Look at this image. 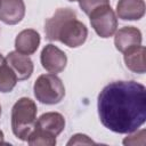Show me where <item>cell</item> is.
<instances>
[{
    "instance_id": "cell-1",
    "label": "cell",
    "mask_w": 146,
    "mask_h": 146,
    "mask_svg": "<svg viewBox=\"0 0 146 146\" xmlns=\"http://www.w3.org/2000/svg\"><path fill=\"white\" fill-rule=\"evenodd\" d=\"M102 124L115 133H131L146 121V88L130 81H114L105 86L97 99Z\"/></svg>"
},
{
    "instance_id": "cell-2",
    "label": "cell",
    "mask_w": 146,
    "mask_h": 146,
    "mask_svg": "<svg viewBox=\"0 0 146 146\" xmlns=\"http://www.w3.org/2000/svg\"><path fill=\"white\" fill-rule=\"evenodd\" d=\"M38 107L34 100L27 97L19 98L11 108V130L15 137L27 140L36 121Z\"/></svg>"
},
{
    "instance_id": "cell-3",
    "label": "cell",
    "mask_w": 146,
    "mask_h": 146,
    "mask_svg": "<svg viewBox=\"0 0 146 146\" xmlns=\"http://www.w3.org/2000/svg\"><path fill=\"white\" fill-rule=\"evenodd\" d=\"M33 91L36 100L46 105L58 104L65 96L64 83L54 73L39 75L33 84Z\"/></svg>"
},
{
    "instance_id": "cell-4",
    "label": "cell",
    "mask_w": 146,
    "mask_h": 146,
    "mask_svg": "<svg viewBox=\"0 0 146 146\" xmlns=\"http://www.w3.org/2000/svg\"><path fill=\"white\" fill-rule=\"evenodd\" d=\"M88 16L91 27L100 38H110L116 32L117 17L110 5H104L94 9Z\"/></svg>"
},
{
    "instance_id": "cell-5",
    "label": "cell",
    "mask_w": 146,
    "mask_h": 146,
    "mask_svg": "<svg viewBox=\"0 0 146 146\" xmlns=\"http://www.w3.org/2000/svg\"><path fill=\"white\" fill-rule=\"evenodd\" d=\"M88 36L87 26L76 19V17L68 18L59 29L57 33V40L70 48H78L82 46Z\"/></svg>"
},
{
    "instance_id": "cell-6",
    "label": "cell",
    "mask_w": 146,
    "mask_h": 146,
    "mask_svg": "<svg viewBox=\"0 0 146 146\" xmlns=\"http://www.w3.org/2000/svg\"><path fill=\"white\" fill-rule=\"evenodd\" d=\"M40 62L46 71H48L49 73L57 74L64 71V68L66 67L67 57L62 49H59L52 43H49L46 44L41 50Z\"/></svg>"
},
{
    "instance_id": "cell-7",
    "label": "cell",
    "mask_w": 146,
    "mask_h": 146,
    "mask_svg": "<svg viewBox=\"0 0 146 146\" xmlns=\"http://www.w3.org/2000/svg\"><path fill=\"white\" fill-rule=\"evenodd\" d=\"M25 16L23 0H0V21L8 25L18 24Z\"/></svg>"
},
{
    "instance_id": "cell-8",
    "label": "cell",
    "mask_w": 146,
    "mask_h": 146,
    "mask_svg": "<svg viewBox=\"0 0 146 146\" xmlns=\"http://www.w3.org/2000/svg\"><path fill=\"white\" fill-rule=\"evenodd\" d=\"M6 60H7L8 65L15 72L18 80L24 81V80H27L32 75L34 65H33V62L30 58V56L21 54L15 50V51H10L7 55Z\"/></svg>"
},
{
    "instance_id": "cell-9",
    "label": "cell",
    "mask_w": 146,
    "mask_h": 146,
    "mask_svg": "<svg viewBox=\"0 0 146 146\" xmlns=\"http://www.w3.org/2000/svg\"><path fill=\"white\" fill-rule=\"evenodd\" d=\"M114 36V44L115 48L120 52H124L131 47L141 44L143 35L139 29L135 26H123L120 30H117Z\"/></svg>"
},
{
    "instance_id": "cell-10",
    "label": "cell",
    "mask_w": 146,
    "mask_h": 146,
    "mask_svg": "<svg viewBox=\"0 0 146 146\" xmlns=\"http://www.w3.org/2000/svg\"><path fill=\"white\" fill-rule=\"evenodd\" d=\"M34 127L50 136L57 137L65 128V119L58 112H47L36 119Z\"/></svg>"
},
{
    "instance_id": "cell-11",
    "label": "cell",
    "mask_w": 146,
    "mask_h": 146,
    "mask_svg": "<svg viewBox=\"0 0 146 146\" xmlns=\"http://www.w3.org/2000/svg\"><path fill=\"white\" fill-rule=\"evenodd\" d=\"M72 17H76L75 11L71 8H58L51 17H49L44 23V33L46 38L49 41L57 40V33L62 25Z\"/></svg>"
},
{
    "instance_id": "cell-12",
    "label": "cell",
    "mask_w": 146,
    "mask_h": 146,
    "mask_svg": "<svg viewBox=\"0 0 146 146\" xmlns=\"http://www.w3.org/2000/svg\"><path fill=\"white\" fill-rule=\"evenodd\" d=\"M144 0H119L116 3V17L123 21H138L145 15Z\"/></svg>"
},
{
    "instance_id": "cell-13",
    "label": "cell",
    "mask_w": 146,
    "mask_h": 146,
    "mask_svg": "<svg viewBox=\"0 0 146 146\" xmlns=\"http://www.w3.org/2000/svg\"><path fill=\"white\" fill-rule=\"evenodd\" d=\"M40 34L33 29H25L21 31L15 39V49L16 51L24 55L34 54L40 46Z\"/></svg>"
},
{
    "instance_id": "cell-14",
    "label": "cell",
    "mask_w": 146,
    "mask_h": 146,
    "mask_svg": "<svg viewBox=\"0 0 146 146\" xmlns=\"http://www.w3.org/2000/svg\"><path fill=\"white\" fill-rule=\"evenodd\" d=\"M145 54H146V49L141 44L129 48L123 52V59L125 66L133 73L144 74L146 72Z\"/></svg>"
},
{
    "instance_id": "cell-15",
    "label": "cell",
    "mask_w": 146,
    "mask_h": 146,
    "mask_svg": "<svg viewBox=\"0 0 146 146\" xmlns=\"http://www.w3.org/2000/svg\"><path fill=\"white\" fill-rule=\"evenodd\" d=\"M18 79L13 71V68L8 65L6 58L0 54V92H10Z\"/></svg>"
},
{
    "instance_id": "cell-16",
    "label": "cell",
    "mask_w": 146,
    "mask_h": 146,
    "mask_svg": "<svg viewBox=\"0 0 146 146\" xmlns=\"http://www.w3.org/2000/svg\"><path fill=\"white\" fill-rule=\"evenodd\" d=\"M27 143L31 146H55L56 137L50 136V135L46 133L44 131L34 127L33 130L31 131V133L29 135Z\"/></svg>"
},
{
    "instance_id": "cell-17",
    "label": "cell",
    "mask_w": 146,
    "mask_h": 146,
    "mask_svg": "<svg viewBox=\"0 0 146 146\" xmlns=\"http://www.w3.org/2000/svg\"><path fill=\"white\" fill-rule=\"evenodd\" d=\"M78 2H79L80 8L87 15H89L94 9L100 6L110 5V0H78Z\"/></svg>"
},
{
    "instance_id": "cell-18",
    "label": "cell",
    "mask_w": 146,
    "mask_h": 146,
    "mask_svg": "<svg viewBox=\"0 0 146 146\" xmlns=\"http://www.w3.org/2000/svg\"><path fill=\"white\" fill-rule=\"evenodd\" d=\"M96 143L90 139L87 135H83V133H75L71 137V139L67 141V146H71V145H95Z\"/></svg>"
},
{
    "instance_id": "cell-19",
    "label": "cell",
    "mask_w": 146,
    "mask_h": 146,
    "mask_svg": "<svg viewBox=\"0 0 146 146\" xmlns=\"http://www.w3.org/2000/svg\"><path fill=\"white\" fill-rule=\"evenodd\" d=\"M5 135L2 132V130H0V144H5Z\"/></svg>"
},
{
    "instance_id": "cell-20",
    "label": "cell",
    "mask_w": 146,
    "mask_h": 146,
    "mask_svg": "<svg viewBox=\"0 0 146 146\" xmlns=\"http://www.w3.org/2000/svg\"><path fill=\"white\" fill-rule=\"evenodd\" d=\"M68 1H71V2H74V1H78V0H68Z\"/></svg>"
},
{
    "instance_id": "cell-21",
    "label": "cell",
    "mask_w": 146,
    "mask_h": 146,
    "mask_svg": "<svg viewBox=\"0 0 146 146\" xmlns=\"http://www.w3.org/2000/svg\"><path fill=\"white\" fill-rule=\"evenodd\" d=\"M0 115H1V105H0Z\"/></svg>"
}]
</instances>
